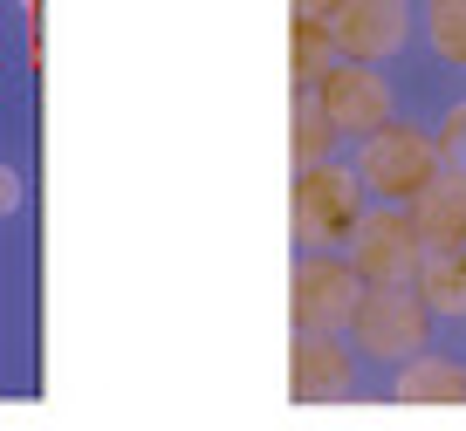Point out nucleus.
I'll use <instances>...</instances> for the list:
<instances>
[{"mask_svg": "<svg viewBox=\"0 0 466 431\" xmlns=\"http://www.w3.org/2000/svg\"><path fill=\"white\" fill-rule=\"evenodd\" d=\"M343 329H350V349L364 363H405V356H419V349H432L439 322H432V308L419 302L411 281H378V287L357 295Z\"/></svg>", "mask_w": 466, "mask_h": 431, "instance_id": "f257e3e1", "label": "nucleus"}, {"mask_svg": "<svg viewBox=\"0 0 466 431\" xmlns=\"http://www.w3.org/2000/svg\"><path fill=\"white\" fill-rule=\"evenodd\" d=\"M439 165L446 158H439L432 130L398 124V116L384 130H370V137H357V185H364L370 199H384V205H405Z\"/></svg>", "mask_w": 466, "mask_h": 431, "instance_id": "f03ea898", "label": "nucleus"}, {"mask_svg": "<svg viewBox=\"0 0 466 431\" xmlns=\"http://www.w3.org/2000/svg\"><path fill=\"white\" fill-rule=\"evenodd\" d=\"M419 254H425V240H419V226H411V213L405 205H384V199L364 205L343 233V260L364 274V287L411 281V274H419Z\"/></svg>", "mask_w": 466, "mask_h": 431, "instance_id": "7ed1b4c3", "label": "nucleus"}, {"mask_svg": "<svg viewBox=\"0 0 466 431\" xmlns=\"http://www.w3.org/2000/svg\"><path fill=\"white\" fill-rule=\"evenodd\" d=\"M322 28H329V42H336L343 62H370V69H384V62L411 42L419 15H411V0H336Z\"/></svg>", "mask_w": 466, "mask_h": 431, "instance_id": "20e7f679", "label": "nucleus"}, {"mask_svg": "<svg viewBox=\"0 0 466 431\" xmlns=\"http://www.w3.org/2000/svg\"><path fill=\"white\" fill-rule=\"evenodd\" d=\"M364 213V185L350 165H309L295 172V240L302 246H343L350 219Z\"/></svg>", "mask_w": 466, "mask_h": 431, "instance_id": "39448f33", "label": "nucleus"}, {"mask_svg": "<svg viewBox=\"0 0 466 431\" xmlns=\"http://www.w3.org/2000/svg\"><path fill=\"white\" fill-rule=\"evenodd\" d=\"M357 295H364V274L350 267L336 246H309V254L295 260V281H289L295 329H343Z\"/></svg>", "mask_w": 466, "mask_h": 431, "instance_id": "423d86ee", "label": "nucleus"}, {"mask_svg": "<svg viewBox=\"0 0 466 431\" xmlns=\"http://www.w3.org/2000/svg\"><path fill=\"white\" fill-rule=\"evenodd\" d=\"M316 103H322V116L336 124V137H370V130H384L398 116L391 75L370 69V62H336V69L316 83Z\"/></svg>", "mask_w": 466, "mask_h": 431, "instance_id": "0eeeda50", "label": "nucleus"}, {"mask_svg": "<svg viewBox=\"0 0 466 431\" xmlns=\"http://www.w3.org/2000/svg\"><path fill=\"white\" fill-rule=\"evenodd\" d=\"M289 390L302 404H343L357 390V349L343 343V329H295Z\"/></svg>", "mask_w": 466, "mask_h": 431, "instance_id": "6e6552de", "label": "nucleus"}, {"mask_svg": "<svg viewBox=\"0 0 466 431\" xmlns=\"http://www.w3.org/2000/svg\"><path fill=\"white\" fill-rule=\"evenodd\" d=\"M405 213H411V226H419L425 246H460L466 240V172L460 165H439L405 199Z\"/></svg>", "mask_w": 466, "mask_h": 431, "instance_id": "1a4fd4ad", "label": "nucleus"}, {"mask_svg": "<svg viewBox=\"0 0 466 431\" xmlns=\"http://www.w3.org/2000/svg\"><path fill=\"white\" fill-rule=\"evenodd\" d=\"M391 397L398 404H466V363L419 349V356L391 363Z\"/></svg>", "mask_w": 466, "mask_h": 431, "instance_id": "9d476101", "label": "nucleus"}, {"mask_svg": "<svg viewBox=\"0 0 466 431\" xmlns=\"http://www.w3.org/2000/svg\"><path fill=\"white\" fill-rule=\"evenodd\" d=\"M411 287L432 308V322H466V240L460 246H425Z\"/></svg>", "mask_w": 466, "mask_h": 431, "instance_id": "9b49d317", "label": "nucleus"}, {"mask_svg": "<svg viewBox=\"0 0 466 431\" xmlns=\"http://www.w3.org/2000/svg\"><path fill=\"white\" fill-rule=\"evenodd\" d=\"M289 137H295V172H309V165H329L336 158V124L322 116V103H316V89H295V124H289Z\"/></svg>", "mask_w": 466, "mask_h": 431, "instance_id": "f8f14e48", "label": "nucleus"}, {"mask_svg": "<svg viewBox=\"0 0 466 431\" xmlns=\"http://www.w3.org/2000/svg\"><path fill=\"white\" fill-rule=\"evenodd\" d=\"M419 35L439 62L466 69V0H425L419 7Z\"/></svg>", "mask_w": 466, "mask_h": 431, "instance_id": "ddd939ff", "label": "nucleus"}, {"mask_svg": "<svg viewBox=\"0 0 466 431\" xmlns=\"http://www.w3.org/2000/svg\"><path fill=\"white\" fill-rule=\"evenodd\" d=\"M336 42H329V28L322 21H295V35H289V69H295V89H316L322 75L336 69Z\"/></svg>", "mask_w": 466, "mask_h": 431, "instance_id": "4468645a", "label": "nucleus"}, {"mask_svg": "<svg viewBox=\"0 0 466 431\" xmlns=\"http://www.w3.org/2000/svg\"><path fill=\"white\" fill-rule=\"evenodd\" d=\"M432 144H439V158H446V165H460V172H466V96H460V103H452V110H446V116H439V130H432Z\"/></svg>", "mask_w": 466, "mask_h": 431, "instance_id": "2eb2a0df", "label": "nucleus"}, {"mask_svg": "<svg viewBox=\"0 0 466 431\" xmlns=\"http://www.w3.org/2000/svg\"><path fill=\"white\" fill-rule=\"evenodd\" d=\"M21 199H28L21 172H15V165H0V219H15V213H21Z\"/></svg>", "mask_w": 466, "mask_h": 431, "instance_id": "dca6fc26", "label": "nucleus"}, {"mask_svg": "<svg viewBox=\"0 0 466 431\" xmlns=\"http://www.w3.org/2000/svg\"><path fill=\"white\" fill-rule=\"evenodd\" d=\"M336 0H295V21H329Z\"/></svg>", "mask_w": 466, "mask_h": 431, "instance_id": "f3484780", "label": "nucleus"}]
</instances>
